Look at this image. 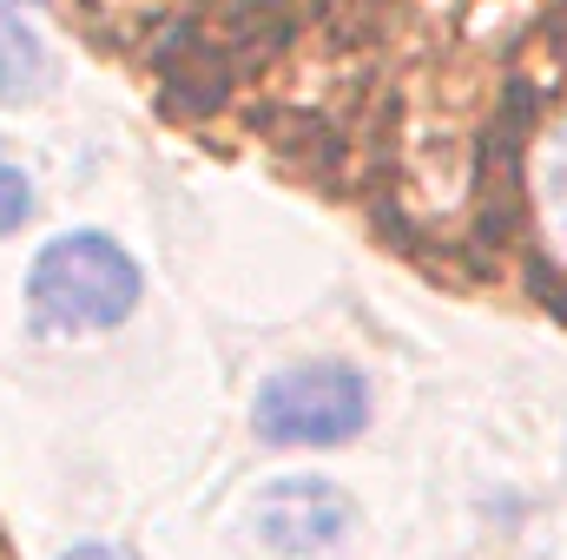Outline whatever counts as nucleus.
I'll list each match as a JSON object with an SVG mask.
<instances>
[{
    "instance_id": "3",
    "label": "nucleus",
    "mask_w": 567,
    "mask_h": 560,
    "mask_svg": "<svg viewBox=\"0 0 567 560\" xmlns=\"http://www.w3.org/2000/svg\"><path fill=\"white\" fill-rule=\"evenodd\" d=\"M350 535V501L323 475H284L258 495V541L284 560H310Z\"/></svg>"
},
{
    "instance_id": "7",
    "label": "nucleus",
    "mask_w": 567,
    "mask_h": 560,
    "mask_svg": "<svg viewBox=\"0 0 567 560\" xmlns=\"http://www.w3.org/2000/svg\"><path fill=\"white\" fill-rule=\"evenodd\" d=\"M60 560H133V554H120V548H106V541H86V548H73V554H60Z\"/></svg>"
},
{
    "instance_id": "6",
    "label": "nucleus",
    "mask_w": 567,
    "mask_h": 560,
    "mask_svg": "<svg viewBox=\"0 0 567 560\" xmlns=\"http://www.w3.org/2000/svg\"><path fill=\"white\" fill-rule=\"evenodd\" d=\"M27 218H33V185H27V172L0 152V238L20 231Z\"/></svg>"
},
{
    "instance_id": "1",
    "label": "nucleus",
    "mask_w": 567,
    "mask_h": 560,
    "mask_svg": "<svg viewBox=\"0 0 567 560\" xmlns=\"http://www.w3.org/2000/svg\"><path fill=\"white\" fill-rule=\"evenodd\" d=\"M140 290L145 278L126 245H113L106 231H60L27 271V317L40 336H86L126 323L140 310Z\"/></svg>"
},
{
    "instance_id": "4",
    "label": "nucleus",
    "mask_w": 567,
    "mask_h": 560,
    "mask_svg": "<svg viewBox=\"0 0 567 560\" xmlns=\"http://www.w3.org/2000/svg\"><path fill=\"white\" fill-rule=\"evenodd\" d=\"M47 86V46L20 20V7L0 0V106H27Z\"/></svg>"
},
{
    "instance_id": "5",
    "label": "nucleus",
    "mask_w": 567,
    "mask_h": 560,
    "mask_svg": "<svg viewBox=\"0 0 567 560\" xmlns=\"http://www.w3.org/2000/svg\"><path fill=\"white\" fill-rule=\"evenodd\" d=\"M535 198H542L548 238L567 251V126H555L548 145H542V158H535Z\"/></svg>"
},
{
    "instance_id": "2",
    "label": "nucleus",
    "mask_w": 567,
    "mask_h": 560,
    "mask_svg": "<svg viewBox=\"0 0 567 560\" xmlns=\"http://www.w3.org/2000/svg\"><path fill=\"white\" fill-rule=\"evenodd\" d=\"M251 428L271 448H337L370 428V383L350 363H290L278 370L258 403Z\"/></svg>"
}]
</instances>
